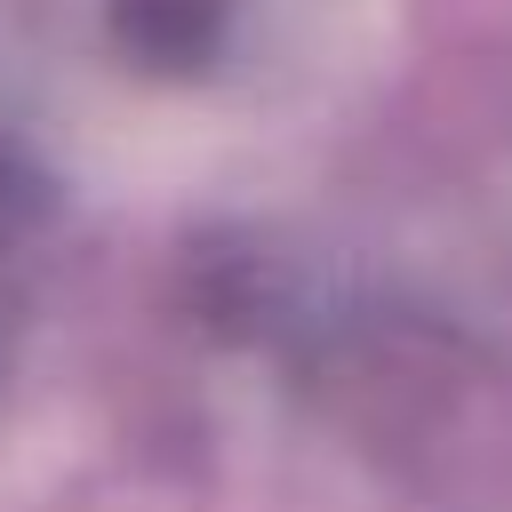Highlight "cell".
<instances>
[{
  "instance_id": "6da1fadb",
  "label": "cell",
  "mask_w": 512,
  "mask_h": 512,
  "mask_svg": "<svg viewBox=\"0 0 512 512\" xmlns=\"http://www.w3.org/2000/svg\"><path fill=\"white\" fill-rule=\"evenodd\" d=\"M104 24L144 72H208L232 48L240 0H104Z\"/></svg>"
},
{
  "instance_id": "7a4b0ae2",
  "label": "cell",
  "mask_w": 512,
  "mask_h": 512,
  "mask_svg": "<svg viewBox=\"0 0 512 512\" xmlns=\"http://www.w3.org/2000/svg\"><path fill=\"white\" fill-rule=\"evenodd\" d=\"M16 256H24V240H16V192L0 176V352H8V312H16Z\"/></svg>"
}]
</instances>
